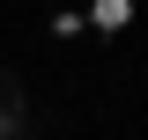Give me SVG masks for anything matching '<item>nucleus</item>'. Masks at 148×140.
I'll list each match as a JSON object with an SVG mask.
<instances>
[{
  "instance_id": "nucleus-2",
  "label": "nucleus",
  "mask_w": 148,
  "mask_h": 140,
  "mask_svg": "<svg viewBox=\"0 0 148 140\" xmlns=\"http://www.w3.org/2000/svg\"><path fill=\"white\" fill-rule=\"evenodd\" d=\"M89 22H96V30H126V0H96Z\"/></svg>"
},
{
  "instance_id": "nucleus-1",
  "label": "nucleus",
  "mask_w": 148,
  "mask_h": 140,
  "mask_svg": "<svg viewBox=\"0 0 148 140\" xmlns=\"http://www.w3.org/2000/svg\"><path fill=\"white\" fill-rule=\"evenodd\" d=\"M0 140H30V88L15 67H0Z\"/></svg>"
}]
</instances>
